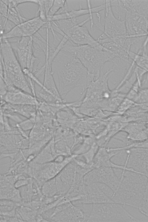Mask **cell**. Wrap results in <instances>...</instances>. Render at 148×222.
I'll return each mask as SVG.
<instances>
[{"mask_svg": "<svg viewBox=\"0 0 148 222\" xmlns=\"http://www.w3.org/2000/svg\"></svg>", "mask_w": 148, "mask_h": 222, "instance_id": "8d00e7d4", "label": "cell"}, {"mask_svg": "<svg viewBox=\"0 0 148 222\" xmlns=\"http://www.w3.org/2000/svg\"><path fill=\"white\" fill-rule=\"evenodd\" d=\"M113 73L112 69H108L104 74H101L90 82L81 96V107L98 109L101 104L112 97L113 91L109 87L108 80Z\"/></svg>", "mask_w": 148, "mask_h": 222, "instance_id": "5b68a950", "label": "cell"}, {"mask_svg": "<svg viewBox=\"0 0 148 222\" xmlns=\"http://www.w3.org/2000/svg\"><path fill=\"white\" fill-rule=\"evenodd\" d=\"M76 156L75 154H71L60 162L52 161L43 164L36 163L33 169V179L41 188L45 182L56 177Z\"/></svg>", "mask_w": 148, "mask_h": 222, "instance_id": "52a82bcc", "label": "cell"}, {"mask_svg": "<svg viewBox=\"0 0 148 222\" xmlns=\"http://www.w3.org/2000/svg\"><path fill=\"white\" fill-rule=\"evenodd\" d=\"M118 5L125 11H131L143 15L148 13V0H118Z\"/></svg>", "mask_w": 148, "mask_h": 222, "instance_id": "ffe728a7", "label": "cell"}, {"mask_svg": "<svg viewBox=\"0 0 148 222\" xmlns=\"http://www.w3.org/2000/svg\"><path fill=\"white\" fill-rule=\"evenodd\" d=\"M1 109L4 111L19 114L27 119L36 115L38 108L32 105H15L4 102L1 103Z\"/></svg>", "mask_w": 148, "mask_h": 222, "instance_id": "ac0fdd59", "label": "cell"}, {"mask_svg": "<svg viewBox=\"0 0 148 222\" xmlns=\"http://www.w3.org/2000/svg\"><path fill=\"white\" fill-rule=\"evenodd\" d=\"M43 82L41 89L52 95L61 102H66L61 96L53 74L51 65L48 60L45 61Z\"/></svg>", "mask_w": 148, "mask_h": 222, "instance_id": "2e32d148", "label": "cell"}, {"mask_svg": "<svg viewBox=\"0 0 148 222\" xmlns=\"http://www.w3.org/2000/svg\"><path fill=\"white\" fill-rule=\"evenodd\" d=\"M86 217L82 209L71 201L68 202L55 207L52 221L83 222Z\"/></svg>", "mask_w": 148, "mask_h": 222, "instance_id": "7c38bea8", "label": "cell"}, {"mask_svg": "<svg viewBox=\"0 0 148 222\" xmlns=\"http://www.w3.org/2000/svg\"><path fill=\"white\" fill-rule=\"evenodd\" d=\"M146 123L144 122L134 121L129 122L123 129L121 132L130 134L137 131L146 129Z\"/></svg>", "mask_w": 148, "mask_h": 222, "instance_id": "83f0119b", "label": "cell"}, {"mask_svg": "<svg viewBox=\"0 0 148 222\" xmlns=\"http://www.w3.org/2000/svg\"><path fill=\"white\" fill-rule=\"evenodd\" d=\"M78 18H73L62 20L55 22L60 29L65 35L71 28L78 24Z\"/></svg>", "mask_w": 148, "mask_h": 222, "instance_id": "4316f807", "label": "cell"}, {"mask_svg": "<svg viewBox=\"0 0 148 222\" xmlns=\"http://www.w3.org/2000/svg\"><path fill=\"white\" fill-rule=\"evenodd\" d=\"M0 60V78L7 86H14L32 95L26 76L8 39L1 42Z\"/></svg>", "mask_w": 148, "mask_h": 222, "instance_id": "3957f363", "label": "cell"}, {"mask_svg": "<svg viewBox=\"0 0 148 222\" xmlns=\"http://www.w3.org/2000/svg\"><path fill=\"white\" fill-rule=\"evenodd\" d=\"M1 100L13 104L35 105L37 108L39 104L37 97L16 87L8 91Z\"/></svg>", "mask_w": 148, "mask_h": 222, "instance_id": "9a60e30c", "label": "cell"}, {"mask_svg": "<svg viewBox=\"0 0 148 222\" xmlns=\"http://www.w3.org/2000/svg\"><path fill=\"white\" fill-rule=\"evenodd\" d=\"M114 202L102 190L97 183L86 185L84 193L77 204H93Z\"/></svg>", "mask_w": 148, "mask_h": 222, "instance_id": "5bb4252c", "label": "cell"}, {"mask_svg": "<svg viewBox=\"0 0 148 222\" xmlns=\"http://www.w3.org/2000/svg\"><path fill=\"white\" fill-rule=\"evenodd\" d=\"M146 123H148V112H147L146 117Z\"/></svg>", "mask_w": 148, "mask_h": 222, "instance_id": "836d02e7", "label": "cell"}, {"mask_svg": "<svg viewBox=\"0 0 148 222\" xmlns=\"http://www.w3.org/2000/svg\"><path fill=\"white\" fill-rule=\"evenodd\" d=\"M136 103L134 101L125 97L120 104L115 113L119 114H124Z\"/></svg>", "mask_w": 148, "mask_h": 222, "instance_id": "f1b7e54d", "label": "cell"}, {"mask_svg": "<svg viewBox=\"0 0 148 222\" xmlns=\"http://www.w3.org/2000/svg\"><path fill=\"white\" fill-rule=\"evenodd\" d=\"M8 11V8L7 5L2 0L0 1V14L6 17Z\"/></svg>", "mask_w": 148, "mask_h": 222, "instance_id": "d6a6232c", "label": "cell"}, {"mask_svg": "<svg viewBox=\"0 0 148 222\" xmlns=\"http://www.w3.org/2000/svg\"><path fill=\"white\" fill-rule=\"evenodd\" d=\"M124 164L146 176L148 175V148H132L126 150Z\"/></svg>", "mask_w": 148, "mask_h": 222, "instance_id": "4fadbf2b", "label": "cell"}, {"mask_svg": "<svg viewBox=\"0 0 148 222\" xmlns=\"http://www.w3.org/2000/svg\"><path fill=\"white\" fill-rule=\"evenodd\" d=\"M41 190L43 195L45 197H53L58 195L55 177L45 182Z\"/></svg>", "mask_w": 148, "mask_h": 222, "instance_id": "484cf974", "label": "cell"}, {"mask_svg": "<svg viewBox=\"0 0 148 222\" xmlns=\"http://www.w3.org/2000/svg\"><path fill=\"white\" fill-rule=\"evenodd\" d=\"M56 64L51 66L53 77L59 93L65 97L77 87L82 88L84 93L89 84L96 79L75 56L61 51Z\"/></svg>", "mask_w": 148, "mask_h": 222, "instance_id": "6da1fadb", "label": "cell"}, {"mask_svg": "<svg viewBox=\"0 0 148 222\" xmlns=\"http://www.w3.org/2000/svg\"><path fill=\"white\" fill-rule=\"evenodd\" d=\"M147 37L148 38V36H147Z\"/></svg>", "mask_w": 148, "mask_h": 222, "instance_id": "d590c367", "label": "cell"}, {"mask_svg": "<svg viewBox=\"0 0 148 222\" xmlns=\"http://www.w3.org/2000/svg\"><path fill=\"white\" fill-rule=\"evenodd\" d=\"M146 130L148 135V123H146Z\"/></svg>", "mask_w": 148, "mask_h": 222, "instance_id": "e575fe53", "label": "cell"}, {"mask_svg": "<svg viewBox=\"0 0 148 222\" xmlns=\"http://www.w3.org/2000/svg\"><path fill=\"white\" fill-rule=\"evenodd\" d=\"M10 43L22 68L23 69H27L29 45L21 41L10 42Z\"/></svg>", "mask_w": 148, "mask_h": 222, "instance_id": "7402d4cb", "label": "cell"}, {"mask_svg": "<svg viewBox=\"0 0 148 222\" xmlns=\"http://www.w3.org/2000/svg\"><path fill=\"white\" fill-rule=\"evenodd\" d=\"M67 5L66 1L54 0L53 4L48 14V16H52L56 14L60 10L64 8Z\"/></svg>", "mask_w": 148, "mask_h": 222, "instance_id": "f546056e", "label": "cell"}, {"mask_svg": "<svg viewBox=\"0 0 148 222\" xmlns=\"http://www.w3.org/2000/svg\"><path fill=\"white\" fill-rule=\"evenodd\" d=\"M119 186L111 199L114 202L139 209L144 197L148 178L142 174L121 170Z\"/></svg>", "mask_w": 148, "mask_h": 222, "instance_id": "7a4b0ae2", "label": "cell"}, {"mask_svg": "<svg viewBox=\"0 0 148 222\" xmlns=\"http://www.w3.org/2000/svg\"><path fill=\"white\" fill-rule=\"evenodd\" d=\"M57 156L53 137L41 149L32 161L40 164L47 163L53 161Z\"/></svg>", "mask_w": 148, "mask_h": 222, "instance_id": "44dd1931", "label": "cell"}, {"mask_svg": "<svg viewBox=\"0 0 148 222\" xmlns=\"http://www.w3.org/2000/svg\"><path fill=\"white\" fill-rule=\"evenodd\" d=\"M119 153V151H109L106 147H100L93 160V168L104 166L118 168L119 165L112 162L111 159Z\"/></svg>", "mask_w": 148, "mask_h": 222, "instance_id": "e0dca14e", "label": "cell"}, {"mask_svg": "<svg viewBox=\"0 0 148 222\" xmlns=\"http://www.w3.org/2000/svg\"><path fill=\"white\" fill-rule=\"evenodd\" d=\"M32 177H28L26 179H20L17 180L14 184V186L17 188H18L22 186L28 184Z\"/></svg>", "mask_w": 148, "mask_h": 222, "instance_id": "1f68e13d", "label": "cell"}, {"mask_svg": "<svg viewBox=\"0 0 148 222\" xmlns=\"http://www.w3.org/2000/svg\"><path fill=\"white\" fill-rule=\"evenodd\" d=\"M62 51L76 57L96 79L101 75L104 65L115 56L114 54L104 47H95L88 45H77L66 43Z\"/></svg>", "mask_w": 148, "mask_h": 222, "instance_id": "277c9868", "label": "cell"}, {"mask_svg": "<svg viewBox=\"0 0 148 222\" xmlns=\"http://www.w3.org/2000/svg\"><path fill=\"white\" fill-rule=\"evenodd\" d=\"M92 207L86 222H140L130 214L124 205L114 202L92 204Z\"/></svg>", "mask_w": 148, "mask_h": 222, "instance_id": "8992f818", "label": "cell"}, {"mask_svg": "<svg viewBox=\"0 0 148 222\" xmlns=\"http://www.w3.org/2000/svg\"><path fill=\"white\" fill-rule=\"evenodd\" d=\"M137 79V67L135 65L130 77L125 81L118 89L115 90L119 92L126 95L131 89Z\"/></svg>", "mask_w": 148, "mask_h": 222, "instance_id": "cb8c5ba5", "label": "cell"}, {"mask_svg": "<svg viewBox=\"0 0 148 222\" xmlns=\"http://www.w3.org/2000/svg\"><path fill=\"white\" fill-rule=\"evenodd\" d=\"M125 21L127 33L131 38L146 37L148 31L147 14L126 11Z\"/></svg>", "mask_w": 148, "mask_h": 222, "instance_id": "30bf717a", "label": "cell"}, {"mask_svg": "<svg viewBox=\"0 0 148 222\" xmlns=\"http://www.w3.org/2000/svg\"><path fill=\"white\" fill-rule=\"evenodd\" d=\"M91 19L89 16L71 29L66 34L68 40L72 44L88 45L95 47L102 48L104 47L90 35L87 28L84 25Z\"/></svg>", "mask_w": 148, "mask_h": 222, "instance_id": "8fae6325", "label": "cell"}, {"mask_svg": "<svg viewBox=\"0 0 148 222\" xmlns=\"http://www.w3.org/2000/svg\"><path fill=\"white\" fill-rule=\"evenodd\" d=\"M132 59L136 65L144 71L148 78V53L147 49L143 50L140 53L133 52Z\"/></svg>", "mask_w": 148, "mask_h": 222, "instance_id": "603a6c76", "label": "cell"}, {"mask_svg": "<svg viewBox=\"0 0 148 222\" xmlns=\"http://www.w3.org/2000/svg\"><path fill=\"white\" fill-rule=\"evenodd\" d=\"M114 169L104 166L94 168L85 175L84 182L86 185L93 183L105 185L114 193L119 186L120 178Z\"/></svg>", "mask_w": 148, "mask_h": 222, "instance_id": "9c48e42d", "label": "cell"}, {"mask_svg": "<svg viewBox=\"0 0 148 222\" xmlns=\"http://www.w3.org/2000/svg\"><path fill=\"white\" fill-rule=\"evenodd\" d=\"M6 18L15 25H18L28 19L21 15L20 10L18 7L8 8V13Z\"/></svg>", "mask_w": 148, "mask_h": 222, "instance_id": "d4e9b609", "label": "cell"}, {"mask_svg": "<svg viewBox=\"0 0 148 222\" xmlns=\"http://www.w3.org/2000/svg\"><path fill=\"white\" fill-rule=\"evenodd\" d=\"M105 4L103 29L102 34L97 39L99 40L105 37L112 38L127 34L125 21L122 20L121 18H117L114 16L111 1H106Z\"/></svg>", "mask_w": 148, "mask_h": 222, "instance_id": "ba28073f", "label": "cell"}, {"mask_svg": "<svg viewBox=\"0 0 148 222\" xmlns=\"http://www.w3.org/2000/svg\"><path fill=\"white\" fill-rule=\"evenodd\" d=\"M135 102L148 106V87L140 89Z\"/></svg>", "mask_w": 148, "mask_h": 222, "instance_id": "4dcf8cb0", "label": "cell"}, {"mask_svg": "<svg viewBox=\"0 0 148 222\" xmlns=\"http://www.w3.org/2000/svg\"><path fill=\"white\" fill-rule=\"evenodd\" d=\"M47 23L42 21L39 16H36L18 25L21 30L23 37H30L37 32Z\"/></svg>", "mask_w": 148, "mask_h": 222, "instance_id": "d6986e66", "label": "cell"}]
</instances>
